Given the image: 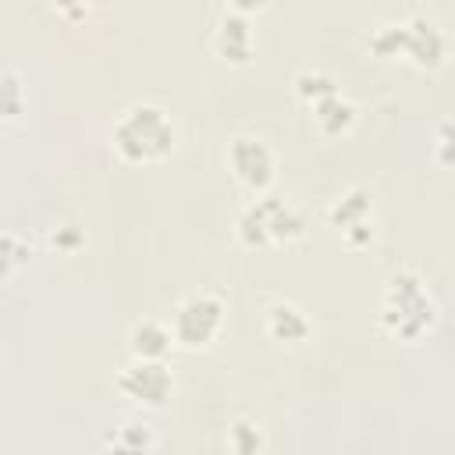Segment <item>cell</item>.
Listing matches in <instances>:
<instances>
[{"instance_id": "cell-4", "label": "cell", "mask_w": 455, "mask_h": 455, "mask_svg": "<svg viewBox=\"0 0 455 455\" xmlns=\"http://www.w3.org/2000/svg\"><path fill=\"white\" fill-rule=\"evenodd\" d=\"M309 213L302 203L277 196V192H259L252 203H245L235 217V235L245 249H277V245H295L309 235Z\"/></svg>"}, {"instance_id": "cell-21", "label": "cell", "mask_w": 455, "mask_h": 455, "mask_svg": "<svg viewBox=\"0 0 455 455\" xmlns=\"http://www.w3.org/2000/svg\"><path fill=\"white\" fill-rule=\"evenodd\" d=\"M224 4H228V11L245 14V18H252V14H259V11L270 7V0H224Z\"/></svg>"}, {"instance_id": "cell-13", "label": "cell", "mask_w": 455, "mask_h": 455, "mask_svg": "<svg viewBox=\"0 0 455 455\" xmlns=\"http://www.w3.org/2000/svg\"><path fill=\"white\" fill-rule=\"evenodd\" d=\"M28 110V89L25 78L11 68H0V124H14L21 121Z\"/></svg>"}, {"instance_id": "cell-9", "label": "cell", "mask_w": 455, "mask_h": 455, "mask_svg": "<svg viewBox=\"0 0 455 455\" xmlns=\"http://www.w3.org/2000/svg\"><path fill=\"white\" fill-rule=\"evenodd\" d=\"M210 50L217 60L231 64V68H249L252 57H256V32H252V21L245 14H235V11H224L210 32Z\"/></svg>"}, {"instance_id": "cell-1", "label": "cell", "mask_w": 455, "mask_h": 455, "mask_svg": "<svg viewBox=\"0 0 455 455\" xmlns=\"http://www.w3.org/2000/svg\"><path fill=\"white\" fill-rule=\"evenodd\" d=\"M441 320V306L427 284V277L416 267H395L387 270L377 299V327L402 345L423 341Z\"/></svg>"}, {"instance_id": "cell-15", "label": "cell", "mask_w": 455, "mask_h": 455, "mask_svg": "<svg viewBox=\"0 0 455 455\" xmlns=\"http://www.w3.org/2000/svg\"><path fill=\"white\" fill-rule=\"evenodd\" d=\"M103 444L114 451H153L160 444V437L146 419H132V423H121L117 430H110L103 437Z\"/></svg>"}, {"instance_id": "cell-17", "label": "cell", "mask_w": 455, "mask_h": 455, "mask_svg": "<svg viewBox=\"0 0 455 455\" xmlns=\"http://www.w3.org/2000/svg\"><path fill=\"white\" fill-rule=\"evenodd\" d=\"M228 448H231L235 455H256V451L263 448V430H259V423L249 419V416L231 419V427H228Z\"/></svg>"}, {"instance_id": "cell-19", "label": "cell", "mask_w": 455, "mask_h": 455, "mask_svg": "<svg viewBox=\"0 0 455 455\" xmlns=\"http://www.w3.org/2000/svg\"><path fill=\"white\" fill-rule=\"evenodd\" d=\"M50 245H53L57 252H75V249L85 245V235H82V228H75V224H57L53 235H50Z\"/></svg>"}, {"instance_id": "cell-5", "label": "cell", "mask_w": 455, "mask_h": 455, "mask_svg": "<svg viewBox=\"0 0 455 455\" xmlns=\"http://www.w3.org/2000/svg\"><path fill=\"white\" fill-rule=\"evenodd\" d=\"M224 323H228V302L217 291L196 288V291H185L178 299V306L171 309V323L167 327H171L178 348L206 352L224 334Z\"/></svg>"}, {"instance_id": "cell-11", "label": "cell", "mask_w": 455, "mask_h": 455, "mask_svg": "<svg viewBox=\"0 0 455 455\" xmlns=\"http://www.w3.org/2000/svg\"><path fill=\"white\" fill-rule=\"evenodd\" d=\"M306 110H309V121H313L316 135H323V139H345V135L355 128V121H359V107H355L341 89L320 96V100L309 103Z\"/></svg>"}, {"instance_id": "cell-16", "label": "cell", "mask_w": 455, "mask_h": 455, "mask_svg": "<svg viewBox=\"0 0 455 455\" xmlns=\"http://www.w3.org/2000/svg\"><path fill=\"white\" fill-rule=\"evenodd\" d=\"M28 259H32V242L25 235L0 231V281H7L11 274H18Z\"/></svg>"}, {"instance_id": "cell-8", "label": "cell", "mask_w": 455, "mask_h": 455, "mask_svg": "<svg viewBox=\"0 0 455 455\" xmlns=\"http://www.w3.org/2000/svg\"><path fill=\"white\" fill-rule=\"evenodd\" d=\"M224 160H228V167H231V174H235V181L242 188H249L252 196L270 192V185L277 178V153H274V146L267 139L242 132V135H235L228 142Z\"/></svg>"}, {"instance_id": "cell-18", "label": "cell", "mask_w": 455, "mask_h": 455, "mask_svg": "<svg viewBox=\"0 0 455 455\" xmlns=\"http://www.w3.org/2000/svg\"><path fill=\"white\" fill-rule=\"evenodd\" d=\"M96 4H100V0H46V7H50L57 18L71 21V25L85 21V18L96 11Z\"/></svg>"}, {"instance_id": "cell-14", "label": "cell", "mask_w": 455, "mask_h": 455, "mask_svg": "<svg viewBox=\"0 0 455 455\" xmlns=\"http://www.w3.org/2000/svg\"><path fill=\"white\" fill-rule=\"evenodd\" d=\"M334 89H338V78H334L331 71L316 68V64H306V68H299V71L291 75V92H295V100H299L302 107L316 103L320 96H327V92H334Z\"/></svg>"}, {"instance_id": "cell-3", "label": "cell", "mask_w": 455, "mask_h": 455, "mask_svg": "<svg viewBox=\"0 0 455 455\" xmlns=\"http://www.w3.org/2000/svg\"><path fill=\"white\" fill-rule=\"evenodd\" d=\"M370 53L380 60H402L416 71H441L448 64V36L444 28L427 14H409L398 21H384L366 39Z\"/></svg>"}, {"instance_id": "cell-20", "label": "cell", "mask_w": 455, "mask_h": 455, "mask_svg": "<svg viewBox=\"0 0 455 455\" xmlns=\"http://www.w3.org/2000/svg\"><path fill=\"white\" fill-rule=\"evenodd\" d=\"M434 160H437V167H441V171H448V167H451V121H448V117H441V121H437Z\"/></svg>"}, {"instance_id": "cell-7", "label": "cell", "mask_w": 455, "mask_h": 455, "mask_svg": "<svg viewBox=\"0 0 455 455\" xmlns=\"http://www.w3.org/2000/svg\"><path fill=\"white\" fill-rule=\"evenodd\" d=\"M117 395L139 409H164L174 395V373L167 359H128L117 370Z\"/></svg>"}, {"instance_id": "cell-10", "label": "cell", "mask_w": 455, "mask_h": 455, "mask_svg": "<svg viewBox=\"0 0 455 455\" xmlns=\"http://www.w3.org/2000/svg\"><path fill=\"white\" fill-rule=\"evenodd\" d=\"M263 331H267L270 341H277V345H284V348H299V345H309V341L316 338L313 316H309L299 302H291V299L270 302L267 320H263Z\"/></svg>"}, {"instance_id": "cell-2", "label": "cell", "mask_w": 455, "mask_h": 455, "mask_svg": "<svg viewBox=\"0 0 455 455\" xmlns=\"http://www.w3.org/2000/svg\"><path fill=\"white\" fill-rule=\"evenodd\" d=\"M110 142L124 164H160L178 149L181 124L164 103L139 100L117 114Z\"/></svg>"}, {"instance_id": "cell-6", "label": "cell", "mask_w": 455, "mask_h": 455, "mask_svg": "<svg viewBox=\"0 0 455 455\" xmlns=\"http://www.w3.org/2000/svg\"><path fill=\"white\" fill-rule=\"evenodd\" d=\"M327 224L338 235L341 245L348 249H370L377 242V203L373 188L366 185H348L334 203L327 206Z\"/></svg>"}, {"instance_id": "cell-12", "label": "cell", "mask_w": 455, "mask_h": 455, "mask_svg": "<svg viewBox=\"0 0 455 455\" xmlns=\"http://www.w3.org/2000/svg\"><path fill=\"white\" fill-rule=\"evenodd\" d=\"M171 348H174V334H171V327L164 320L146 316V320H135L132 323V331H128V352L135 359H167Z\"/></svg>"}]
</instances>
